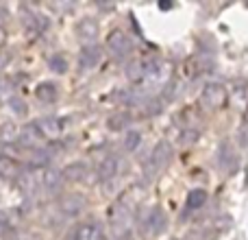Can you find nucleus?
<instances>
[{"mask_svg":"<svg viewBox=\"0 0 248 240\" xmlns=\"http://www.w3.org/2000/svg\"><path fill=\"white\" fill-rule=\"evenodd\" d=\"M22 22H24V29H26V33H29L31 37L44 33V31H46V26H48L46 16H39V13H29V16H26Z\"/></svg>","mask_w":248,"mask_h":240,"instance_id":"ddd939ff","label":"nucleus"},{"mask_svg":"<svg viewBox=\"0 0 248 240\" xmlns=\"http://www.w3.org/2000/svg\"><path fill=\"white\" fill-rule=\"evenodd\" d=\"M168 227V216L166 212L161 210V207H153V210L146 214L144 219V229L148 236H159V234H163Z\"/></svg>","mask_w":248,"mask_h":240,"instance_id":"423d86ee","label":"nucleus"},{"mask_svg":"<svg viewBox=\"0 0 248 240\" xmlns=\"http://www.w3.org/2000/svg\"><path fill=\"white\" fill-rule=\"evenodd\" d=\"M126 77H128V81H133V83L144 81V79H146V72H144V61H141V59L131 61V64L126 66Z\"/></svg>","mask_w":248,"mask_h":240,"instance_id":"6ab92c4d","label":"nucleus"},{"mask_svg":"<svg viewBox=\"0 0 248 240\" xmlns=\"http://www.w3.org/2000/svg\"><path fill=\"white\" fill-rule=\"evenodd\" d=\"M85 175H87V164H83V162L70 164V166L63 171V177L65 179H70V181H83L85 179Z\"/></svg>","mask_w":248,"mask_h":240,"instance_id":"f3484780","label":"nucleus"},{"mask_svg":"<svg viewBox=\"0 0 248 240\" xmlns=\"http://www.w3.org/2000/svg\"><path fill=\"white\" fill-rule=\"evenodd\" d=\"M50 70H52V72H57V74L68 72V59H65L63 55L50 57Z\"/></svg>","mask_w":248,"mask_h":240,"instance_id":"5701e85b","label":"nucleus"},{"mask_svg":"<svg viewBox=\"0 0 248 240\" xmlns=\"http://www.w3.org/2000/svg\"><path fill=\"white\" fill-rule=\"evenodd\" d=\"M63 181H65L63 172L46 171L42 175V188L46 190V192H50V194H57V192H61V188H63Z\"/></svg>","mask_w":248,"mask_h":240,"instance_id":"f8f14e48","label":"nucleus"},{"mask_svg":"<svg viewBox=\"0 0 248 240\" xmlns=\"http://www.w3.org/2000/svg\"><path fill=\"white\" fill-rule=\"evenodd\" d=\"M131 122H133V116L128 112H118L107 118V127L111 129V131H124Z\"/></svg>","mask_w":248,"mask_h":240,"instance_id":"dca6fc26","label":"nucleus"},{"mask_svg":"<svg viewBox=\"0 0 248 240\" xmlns=\"http://www.w3.org/2000/svg\"><path fill=\"white\" fill-rule=\"evenodd\" d=\"M9 227V221H7V214L4 212H0V236H2V232Z\"/></svg>","mask_w":248,"mask_h":240,"instance_id":"cd10ccee","label":"nucleus"},{"mask_svg":"<svg viewBox=\"0 0 248 240\" xmlns=\"http://www.w3.org/2000/svg\"><path fill=\"white\" fill-rule=\"evenodd\" d=\"M216 162H218V168L224 172H235L237 171V153L235 149H233V144L229 140H222L218 146V153H216Z\"/></svg>","mask_w":248,"mask_h":240,"instance_id":"39448f33","label":"nucleus"},{"mask_svg":"<svg viewBox=\"0 0 248 240\" xmlns=\"http://www.w3.org/2000/svg\"><path fill=\"white\" fill-rule=\"evenodd\" d=\"M77 35L81 39H85L87 44H94V39L98 37V22L90 16L81 17V20L77 22Z\"/></svg>","mask_w":248,"mask_h":240,"instance_id":"9d476101","label":"nucleus"},{"mask_svg":"<svg viewBox=\"0 0 248 240\" xmlns=\"http://www.w3.org/2000/svg\"><path fill=\"white\" fill-rule=\"evenodd\" d=\"M59 210L63 212L65 216H78L83 210H85V199L77 192H70V194H65V197H61Z\"/></svg>","mask_w":248,"mask_h":240,"instance_id":"6e6552de","label":"nucleus"},{"mask_svg":"<svg viewBox=\"0 0 248 240\" xmlns=\"http://www.w3.org/2000/svg\"><path fill=\"white\" fill-rule=\"evenodd\" d=\"M65 240H81V227H78V225H77V227H72V229H70V232H68V236H65Z\"/></svg>","mask_w":248,"mask_h":240,"instance_id":"bb28decb","label":"nucleus"},{"mask_svg":"<svg viewBox=\"0 0 248 240\" xmlns=\"http://www.w3.org/2000/svg\"><path fill=\"white\" fill-rule=\"evenodd\" d=\"M118 175H120V157H118V155L105 157L103 164H100V168H98L100 181H111V179H116Z\"/></svg>","mask_w":248,"mask_h":240,"instance_id":"9b49d317","label":"nucleus"},{"mask_svg":"<svg viewBox=\"0 0 248 240\" xmlns=\"http://www.w3.org/2000/svg\"><path fill=\"white\" fill-rule=\"evenodd\" d=\"M57 94H59V90H57V86L50 81H44L35 87V99L42 101V103H55Z\"/></svg>","mask_w":248,"mask_h":240,"instance_id":"4468645a","label":"nucleus"},{"mask_svg":"<svg viewBox=\"0 0 248 240\" xmlns=\"http://www.w3.org/2000/svg\"><path fill=\"white\" fill-rule=\"evenodd\" d=\"M37 124L44 136H55V133H59V124H57L55 118H44V120H39Z\"/></svg>","mask_w":248,"mask_h":240,"instance_id":"4be33fe9","label":"nucleus"},{"mask_svg":"<svg viewBox=\"0 0 248 240\" xmlns=\"http://www.w3.org/2000/svg\"><path fill=\"white\" fill-rule=\"evenodd\" d=\"M201 137V129H194V127H183L181 129V136H179V144L181 146H189Z\"/></svg>","mask_w":248,"mask_h":240,"instance_id":"aec40b11","label":"nucleus"},{"mask_svg":"<svg viewBox=\"0 0 248 240\" xmlns=\"http://www.w3.org/2000/svg\"><path fill=\"white\" fill-rule=\"evenodd\" d=\"M170 7H172L170 2H161V4H159V9H166V11H168V9H170Z\"/></svg>","mask_w":248,"mask_h":240,"instance_id":"c85d7f7f","label":"nucleus"},{"mask_svg":"<svg viewBox=\"0 0 248 240\" xmlns=\"http://www.w3.org/2000/svg\"><path fill=\"white\" fill-rule=\"evenodd\" d=\"M140 144H141V133L135 131V129H128V131L124 133V140H122L124 151H135Z\"/></svg>","mask_w":248,"mask_h":240,"instance_id":"412c9836","label":"nucleus"},{"mask_svg":"<svg viewBox=\"0 0 248 240\" xmlns=\"http://www.w3.org/2000/svg\"><path fill=\"white\" fill-rule=\"evenodd\" d=\"M146 114H148V116H155V114H161L163 112V105H161V101H146Z\"/></svg>","mask_w":248,"mask_h":240,"instance_id":"a878e982","label":"nucleus"},{"mask_svg":"<svg viewBox=\"0 0 248 240\" xmlns=\"http://www.w3.org/2000/svg\"><path fill=\"white\" fill-rule=\"evenodd\" d=\"M172 157H174V149H172V144L168 140H159V144L155 146L153 155L148 157V162L144 164V172H146V179H153L155 175H157L159 171H163V168L170 166Z\"/></svg>","mask_w":248,"mask_h":240,"instance_id":"f257e3e1","label":"nucleus"},{"mask_svg":"<svg viewBox=\"0 0 248 240\" xmlns=\"http://www.w3.org/2000/svg\"><path fill=\"white\" fill-rule=\"evenodd\" d=\"M227 99L229 94L224 90V86H220V83H207L201 92V105L205 109H211V112L222 109L227 105Z\"/></svg>","mask_w":248,"mask_h":240,"instance_id":"f03ea898","label":"nucleus"},{"mask_svg":"<svg viewBox=\"0 0 248 240\" xmlns=\"http://www.w3.org/2000/svg\"><path fill=\"white\" fill-rule=\"evenodd\" d=\"M107 51L116 59H124V57H128L133 52V42L124 31H111L107 35Z\"/></svg>","mask_w":248,"mask_h":240,"instance_id":"20e7f679","label":"nucleus"},{"mask_svg":"<svg viewBox=\"0 0 248 240\" xmlns=\"http://www.w3.org/2000/svg\"><path fill=\"white\" fill-rule=\"evenodd\" d=\"M78 227H81V240H107L105 227L100 223H85Z\"/></svg>","mask_w":248,"mask_h":240,"instance_id":"2eb2a0df","label":"nucleus"},{"mask_svg":"<svg viewBox=\"0 0 248 240\" xmlns=\"http://www.w3.org/2000/svg\"><path fill=\"white\" fill-rule=\"evenodd\" d=\"M205 203H207V190H202V188L189 190V194H187V210H201Z\"/></svg>","mask_w":248,"mask_h":240,"instance_id":"a211bd4d","label":"nucleus"},{"mask_svg":"<svg viewBox=\"0 0 248 240\" xmlns=\"http://www.w3.org/2000/svg\"><path fill=\"white\" fill-rule=\"evenodd\" d=\"M4 44V29H0V46Z\"/></svg>","mask_w":248,"mask_h":240,"instance_id":"c756f323","label":"nucleus"},{"mask_svg":"<svg viewBox=\"0 0 248 240\" xmlns=\"http://www.w3.org/2000/svg\"><path fill=\"white\" fill-rule=\"evenodd\" d=\"M0 86H2V81H0Z\"/></svg>","mask_w":248,"mask_h":240,"instance_id":"7c9ffc66","label":"nucleus"},{"mask_svg":"<svg viewBox=\"0 0 248 240\" xmlns=\"http://www.w3.org/2000/svg\"><path fill=\"white\" fill-rule=\"evenodd\" d=\"M20 177H22L20 164H17L13 157H9V155L0 153V179L13 181V179H20Z\"/></svg>","mask_w":248,"mask_h":240,"instance_id":"1a4fd4ad","label":"nucleus"},{"mask_svg":"<svg viewBox=\"0 0 248 240\" xmlns=\"http://www.w3.org/2000/svg\"><path fill=\"white\" fill-rule=\"evenodd\" d=\"M44 137L46 136L42 133V129H39L37 122H26V124H22V127L17 129L16 144L20 146V149H37V146L42 144Z\"/></svg>","mask_w":248,"mask_h":240,"instance_id":"7ed1b4c3","label":"nucleus"},{"mask_svg":"<svg viewBox=\"0 0 248 240\" xmlns=\"http://www.w3.org/2000/svg\"><path fill=\"white\" fill-rule=\"evenodd\" d=\"M48 162H50V155H48V151H37V153L33 155V159H31V166L39 168V166H46Z\"/></svg>","mask_w":248,"mask_h":240,"instance_id":"393cba45","label":"nucleus"},{"mask_svg":"<svg viewBox=\"0 0 248 240\" xmlns=\"http://www.w3.org/2000/svg\"><path fill=\"white\" fill-rule=\"evenodd\" d=\"M9 107H11L13 114H17V116H26V114H29V107H26V103L20 96H11V99H9Z\"/></svg>","mask_w":248,"mask_h":240,"instance_id":"b1692460","label":"nucleus"},{"mask_svg":"<svg viewBox=\"0 0 248 240\" xmlns=\"http://www.w3.org/2000/svg\"><path fill=\"white\" fill-rule=\"evenodd\" d=\"M100 57H103V51H100L98 44H85L78 55V70L81 72H87V70H94L98 66Z\"/></svg>","mask_w":248,"mask_h":240,"instance_id":"0eeeda50","label":"nucleus"}]
</instances>
